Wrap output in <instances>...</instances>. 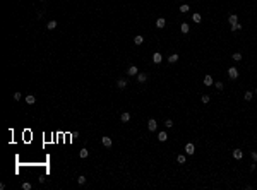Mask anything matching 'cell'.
<instances>
[{
    "label": "cell",
    "mask_w": 257,
    "mask_h": 190,
    "mask_svg": "<svg viewBox=\"0 0 257 190\" xmlns=\"http://www.w3.org/2000/svg\"><path fill=\"white\" fill-rule=\"evenodd\" d=\"M255 96H257V89H255Z\"/></svg>",
    "instance_id": "34"
},
{
    "label": "cell",
    "mask_w": 257,
    "mask_h": 190,
    "mask_svg": "<svg viewBox=\"0 0 257 190\" xmlns=\"http://www.w3.org/2000/svg\"><path fill=\"white\" fill-rule=\"evenodd\" d=\"M165 24H166V21L163 19V17H160V19L156 21V28H160V29H163V28H165Z\"/></svg>",
    "instance_id": "12"
},
{
    "label": "cell",
    "mask_w": 257,
    "mask_h": 190,
    "mask_svg": "<svg viewBox=\"0 0 257 190\" xmlns=\"http://www.w3.org/2000/svg\"><path fill=\"white\" fill-rule=\"evenodd\" d=\"M228 76H230V79H237V77H238V70L235 69V67H230V69H228Z\"/></svg>",
    "instance_id": "2"
},
{
    "label": "cell",
    "mask_w": 257,
    "mask_h": 190,
    "mask_svg": "<svg viewBox=\"0 0 257 190\" xmlns=\"http://www.w3.org/2000/svg\"><path fill=\"white\" fill-rule=\"evenodd\" d=\"M125 86H127V81H125V79H118V81H117V87H118V89H124Z\"/></svg>",
    "instance_id": "9"
},
{
    "label": "cell",
    "mask_w": 257,
    "mask_h": 190,
    "mask_svg": "<svg viewBox=\"0 0 257 190\" xmlns=\"http://www.w3.org/2000/svg\"><path fill=\"white\" fill-rule=\"evenodd\" d=\"M211 84H213V77L206 76V77H204V86H211Z\"/></svg>",
    "instance_id": "20"
},
{
    "label": "cell",
    "mask_w": 257,
    "mask_h": 190,
    "mask_svg": "<svg viewBox=\"0 0 257 190\" xmlns=\"http://www.w3.org/2000/svg\"><path fill=\"white\" fill-rule=\"evenodd\" d=\"M165 125H166V127H168V129H170V127H173V122H171L170 118H168V120H166V122H165Z\"/></svg>",
    "instance_id": "31"
},
{
    "label": "cell",
    "mask_w": 257,
    "mask_h": 190,
    "mask_svg": "<svg viewBox=\"0 0 257 190\" xmlns=\"http://www.w3.org/2000/svg\"><path fill=\"white\" fill-rule=\"evenodd\" d=\"M200 99H202V103H204V105H206V103H209V96H208V94H202V98H200Z\"/></svg>",
    "instance_id": "28"
},
{
    "label": "cell",
    "mask_w": 257,
    "mask_h": 190,
    "mask_svg": "<svg viewBox=\"0 0 257 190\" xmlns=\"http://www.w3.org/2000/svg\"><path fill=\"white\" fill-rule=\"evenodd\" d=\"M120 120H122V122H129V120H130V113H127V111L122 113L120 115Z\"/></svg>",
    "instance_id": "15"
},
{
    "label": "cell",
    "mask_w": 257,
    "mask_h": 190,
    "mask_svg": "<svg viewBox=\"0 0 257 190\" xmlns=\"http://www.w3.org/2000/svg\"><path fill=\"white\" fill-rule=\"evenodd\" d=\"M158 141H160V142H166V141H168V134H166V132H160V134H158Z\"/></svg>",
    "instance_id": "6"
},
{
    "label": "cell",
    "mask_w": 257,
    "mask_h": 190,
    "mask_svg": "<svg viewBox=\"0 0 257 190\" xmlns=\"http://www.w3.org/2000/svg\"><path fill=\"white\" fill-rule=\"evenodd\" d=\"M21 98H22V94H21L19 91H17V93H14V99H16V101H19Z\"/></svg>",
    "instance_id": "30"
},
{
    "label": "cell",
    "mask_w": 257,
    "mask_h": 190,
    "mask_svg": "<svg viewBox=\"0 0 257 190\" xmlns=\"http://www.w3.org/2000/svg\"><path fill=\"white\" fill-rule=\"evenodd\" d=\"M228 22H230V26H233V24H237V22H238V17L235 16V14H231V16L228 17Z\"/></svg>",
    "instance_id": "11"
},
{
    "label": "cell",
    "mask_w": 257,
    "mask_h": 190,
    "mask_svg": "<svg viewBox=\"0 0 257 190\" xmlns=\"http://www.w3.org/2000/svg\"><path fill=\"white\" fill-rule=\"evenodd\" d=\"M192 19H194V22H200V21H202V17H200V14H194V16H192Z\"/></svg>",
    "instance_id": "24"
},
{
    "label": "cell",
    "mask_w": 257,
    "mask_h": 190,
    "mask_svg": "<svg viewBox=\"0 0 257 190\" xmlns=\"http://www.w3.org/2000/svg\"><path fill=\"white\" fill-rule=\"evenodd\" d=\"M250 156H252L254 161H257V151H252V152H250Z\"/></svg>",
    "instance_id": "32"
},
{
    "label": "cell",
    "mask_w": 257,
    "mask_h": 190,
    "mask_svg": "<svg viewBox=\"0 0 257 190\" xmlns=\"http://www.w3.org/2000/svg\"><path fill=\"white\" fill-rule=\"evenodd\" d=\"M243 98H245V101H250V99H252V98H254V94H252V93H250V91H247V93H245V94H243Z\"/></svg>",
    "instance_id": "22"
},
{
    "label": "cell",
    "mask_w": 257,
    "mask_h": 190,
    "mask_svg": "<svg viewBox=\"0 0 257 190\" xmlns=\"http://www.w3.org/2000/svg\"><path fill=\"white\" fill-rule=\"evenodd\" d=\"M156 127H158V123H156V120H154V118H151V120L147 122V129H149L151 132H154V130H156Z\"/></svg>",
    "instance_id": "3"
},
{
    "label": "cell",
    "mask_w": 257,
    "mask_h": 190,
    "mask_svg": "<svg viewBox=\"0 0 257 190\" xmlns=\"http://www.w3.org/2000/svg\"><path fill=\"white\" fill-rule=\"evenodd\" d=\"M180 31L183 33V34H187V33H189V24H187V22H183V24L180 26Z\"/></svg>",
    "instance_id": "17"
},
{
    "label": "cell",
    "mask_w": 257,
    "mask_h": 190,
    "mask_svg": "<svg viewBox=\"0 0 257 190\" xmlns=\"http://www.w3.org/2000/svg\"><path fill=\"white\" fill-rule=\"evenodd\" d=\"M46 28L50 29V31H53V29L57 28V21H50V22L46 24Z\"/></svg>",
    "instance_id": "16"
},
{
    "label": "cell",
    "mask_w": 257,
    "mask_h": 190,
    "mask_svg": "<svg viewBox=\"0 0 257 190\" xmlns=\"http://www.w3.org/2000/svg\"><path fill=\"white\" fill-rule=\"evenodd\" d=\"M142 43H144V38H142V36H135V38H134V45H137V46H139V45H142Z\"/></svg>",
    "instance_id": "14"
},
{
    "label": "cell",
    "mask_w": 257,
    "mask_h": 190,
    "mask_svg": "<svg viewBox=\"0 0 257 190\" xmlns=\"http://www.w3.org/2000/svg\"><path fill=\"white\" fill-rule=\"evenodd\" d=\"M177 60H178V55H177V53H173V55L168 57V62H170V64H175Z\"/></svg>",
    "instance_id": "18"
},
{
    "label": "cell",
    "mask_w": 257,
    "mask_h": 190,
    "mask_svg": "<svg viewBox=\"0 0 257 190\" xmlns=\"http://www.w3.org/2000/svg\"><path fill=\"white\" fill-rule=\"evenodd\" d=\"M39 2H45V0H39Z\"/></svg>",
    "instance_id": "35"
},
{
    "label": "cell",
    "mask_w": 257,
    "mask_h": 190,
    "mask_svg": "<svg viewBox=\"0 0 257 190\" xmlns=\"http://www.w3.org/2000/svg\"><path fill=\"white\" fill-rule=\"evenodd\" d=\"M233 158H235V159H242V158H243V152L240 151V149H235V151H233Z\"/></svg>",
    "instance_id": "10"
},
{
    "label": "cell",
    "mask_w": 257,
    "mask_h": 190,
    "mask_svg": "<svg viewBox=\"0 0 257 190\" xmlns=\"http://www.w3.org/2000/svg\"><path fill=\"white\" fill-rule=\"evenodd\" d=\"M177 163H178V164H183V163H185V156H183V154H180V156L177 158Z\"/></svg>",
    "instance_id": "25"
},
{
    "label": "cell",
    "mask_w": 257,
    "mask_h": 190,
    "mask_svg": "<svg viewBox=\"0 0 257 190\" xmlns=\"http://www.w3.org/2000/svg\"><path fill=\"white\" fill-rule=\"evenodd\" d=\"M231 57H233V60H237V62H240V60H242V53H233Z\"/></svg>",
    "instance_id": "27"
},
{
    "label": "cell",
    "mask_w": 257,
    "mask_h": 190,
    "mask_svg": "<svg viewBox=\"0 0 257 190\" xmlns=\"http://www.w3.org/2000/svg\"><path fill=\"white\" fill-rule=\"evenodd\" d=\"M127 74H129V76H137V74H139V69H137L135 65L129 67V69H127Z\"/></svg>",
    "instance_id": "4"
},
{
    "label": "cell",
    "mask_w": 257,
    "mask_h": 190,
    "mask_svg": "<svg viewBox=\"0 0 257 190\" xmlns=\"http://www.w3.org/2000/svg\"><path fill=\"white\" fill-rule=\"evenodd\" d=\"M195 152V147H194V144L189 142V144H185V154H189V156H192Z\"/></svg>",
    "instance_id": "1"
},
{
    "label": "cell",
    "mask_w": 257,
    "mask_h": 190,
    "mask_svg": "<svg viewBox=\"0 0 257 190\" xmlns=\"http://www.w3.org/2000/svg\"><path fill=\"white\" fill-rule=\"evenodd\" d=\"M77 183H79V185H84V183H86V176L79 175V178H77Z\"/></svg>",
    "instance_id": "23"
},
{
    "label": "cell",
    "mask_w": 257,
    "mask_h": 190,
    "mask_svg": "<svg viewBox=\"0 0 257 190\" xmlns=\"http://www.w3.org/2000/svg\"><path fill=\"white\" fill-rule=\"evenodd\" d=\"M87 154H89V151H87V149H81V151H79V156H81L82 159H86V158H87Z\"/></svg>",
    "instance_id": "19"
},
{
    "label": "cell",
    "mask_w": 257,
    "mask_h": 190,
    "mask_svg": "<svg viewBox=\"0 0 257 190\" xmlns=\"http://www.w3.org/2000/svg\"><path fill=\"white\" fill-rule=\"evenodd\" d=\"M238 29H242V24H238V22H237V24L231 26V31H238Z\"/></svg>",
    "instance_id": "29"
},
{
    "label": "cell",
    "mask_w": 257,
    "mask_h": 190,
    "mask_svg": "<svg viewBox=\"0 0 257 190\" xmlns=\"http://www.w3.org/2000/svg\"><path fill=\"white\" fill-rule=\"evenodd\" d=\"M34 101H36V98H34L33 94H28V96H26V103H28V105H34Z\"/></svg>",
    "instance_id": "13"
},
{
    "label": "cell",
    "mask_w": 257,
    "mask_h": 190,
    "mask_svg": "<svg viewBox=\"0 0 257 190\" xmlns=\"http://www.w3.org/2000/svg\"><path fill=\"white\" fill-rule=\"evenodd\" d=\"M31 187H33V185H31L29 181H24V183H22V188L24 190H31Z\"/></svg>",
    "instance_id": "26"
},
{
    "label": "cell",
    "mask_w": 257,
    "mask_h": 190,
    "mask_svg": "<svg viewBox=\"0 0 257 190\" xmlns=\"http://www.w3.org/2000/svg\"><path fill=\"white\" fill-rule=\"evenodd\" d=\"M161 60H163V57H161V53H152V62L154 64H161Z\"/></svg>",
    "instance_id": "5"
},
{
    "label": "cell",
    "mask_w": 257,
    "mask_h": 190,
    "mask_svg": "<svg viewBox=\"0 0 257 190\" xmlns=\"http://www.w3.org/2000/svg\"><path fill=\"white\" fill-rule=\"evenodd\" d=\"M101 142H103V146H105V147H112V144H113L110 137H101Z\"/></svg>",
    "instance_id": "7"
},
{
    "label": "cell",
    "mask_w": 257,
    "mask_h": 190,
    "mask_svg": "<svg viewBox=\"0 0 257 190\" xmlns=\"http://www.w3.org/2000/svg\"><path fill=\"white\" fill-rule=\"evenodd\" d=\"M146 79H147V74H144V72L137 74V82H146Z\"/></svg>",
    "instance_id": "8"
},
{
    "label": "cell",
    "mask_w": 257,
    "mask_h": 190,
    "mask_svg": "<svg viewBox=\"0 0 257 190\" xmlns=\"http://www.w3.org/2000/svg\"><path fill=\"white\" fill-rule=\"evenodd\" d=\"M216 87H218V89H223V82H219V81H218V82H216Z\"/></svg>",
    "instance_id": "33"
},
{
    "label": "cell",
    "mask_w": 257,
    "mask_h": 190,
    "mask_svg": "<svg viewBox=\"0 0 257 190\" xmlns=\"http://www.w3.org/2000/svg\"><path fill=\"white\" fill-rule=\"evenodd\" d=\"M189 9H190V7H189L187 4H183V5H180V12H182V14H185V12H189Z\"/></svg>",
    "instance_id": "21"
}]
</instances>
